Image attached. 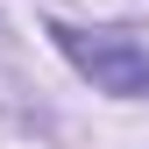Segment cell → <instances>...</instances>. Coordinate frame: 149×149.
Masks as SVG:
<instances>
[{"instance_id":"1","label":"cell","mask_w":149,"mask_h":149,"mask_svg":"<svg viewBox=\"0 0 149 149\" xmlns=\"http://www.w3.org/2000/svg\"><path fill=\"white\" fill-rule=\"evenodd\" d=\"M64 57L85 71L100 92H121V100H149V50L121 29H57Z\"/></svg>"}]
</instances>
